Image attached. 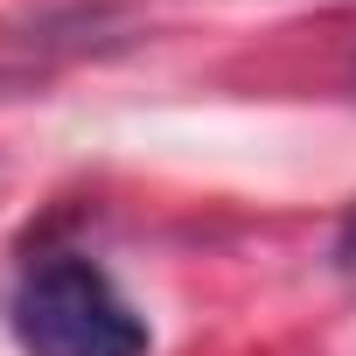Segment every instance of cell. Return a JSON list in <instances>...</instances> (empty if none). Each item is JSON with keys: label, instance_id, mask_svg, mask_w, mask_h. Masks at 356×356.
Instances as JSON below:
<instances>
[{"label": "cell", "instance_id": "obj_1", "mask_svg": "<svg viewBox=\"0 0 356 356\" xmlns=\"http://www.w3.org/2000/svg\"><path fill=\"white\" fill-rule=\"evenodd\" d=\"M15 335L29 356H147V321L105 266L56 252L15 286Z\"/></svg>", "mask_w": 356, "mask_h": 356}, {"label": "cell", "instance_id": "obj_2", "mask_svg": "<svg viewBox=\"0 0 356 356\" xmlns=\"http://www.w3.org/2000/svg\"><path fill=\"white\" fill-rule=\"evenodd\" d=\"M335 259H342V266H356V210L342 217V238H335Z\"/></svg>", "mask_w": 356, "mask_h": 356}]
</instances>
